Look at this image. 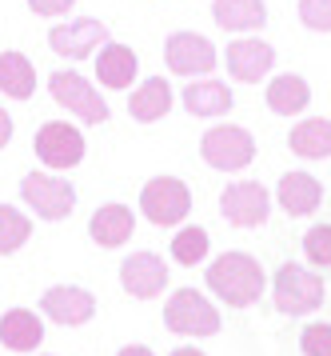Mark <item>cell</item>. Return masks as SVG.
Returning a JSON list of instances; mask_svg holds the SVG:
<instances>
[{"mask_svg":"<svg viewBox=\"0 0 331 356\" xmlns=\"http://www.w3.org/2000/svg\"><path fill=\"white\" fill-rule=\"evenodd\" d=\"M303 257L316 268H331V225H316L303 232Z\"/></svg>","mask_w":331,"mask_h":356,"instance_id":"cell-27","label":"cell"},{"mask_svg":"<svg viewBox=\"0 0 331 356\" xmlns=\"http://www.w3.org/2000/svg\"><path fill=\"white\" fill-rule=\"evenodd\" d=\"M116 356H156V353H152L148 344H124V348H120Z\"/></svg>","mask_w":331,"mask_h":356,"instance_id":"cell-32","label":"cell"},{"mask_svg":"<svg viewBox=\"0 0 331 356\" xmlns=\"http://www.w3.org/2000/svg\"><path fill=\"white\" fill-rule=\"evenodd\" d=\"M180 100H184V108L192 116H223V113H232V104H236L232 88L223 81H192Z\"/></svg>","mask_w":331,"mask_h":356,"instance_id":"cell-23","label":"cell"},{"mask_svg":"<svg viewBox=\"0 0 331 356\" xmlns=\"http://www.w3.org/2000/svg\"><path fill=\"white\" fill-rule=\"evenodd\" d=\"M164 328L176 337H216L220 332V308L196 289H176L164 300Z\"/></svg>","mask_w":331,"mask_h":356,"instance_id":"cell-2","label":"cell"},{"mask_svg":"<svg viewBox=\"0 0 331 356\" xmlns=\"http://www.w3.org/2000/svg\"><path fill=\"white\" fill-rule=\"evenodd\" d=\"M132 232H136V212L128 209V204H100L92 212V220H88V236L92 244L100 248H124L132 241Z\"/></svg>","mask_w":331,"mask_h":356,"instance_id":"cell-17","label":"cell"},{"mask_svg":"<svg viewBox=\"0 0 331 356\" xmlns=\"http://www.w3.org/2000/svg\"><path fill=\"white\" fill-rule=\"evenodd\" d=\"M140 212L156 228H176L192 212V188L180 177H152L140 188Z\"/></svg>","mask_w":331,"mask_h":356,"instance_id":"cell-7","label":"cell"},{"mask_svg":"<svg viewBox=\"0 0 331 356\" xmlns=\"http://www.w3.org/2000/svg\"><path fill=\"white\" fill-rule=\"evenodd\" d=\"M323 296H328L323 276L303 268V264H280V273L271 280V300H275V308L284 316H307V312H316V308H323Z\"/></svg>","mask_w":331,"mask_h":356,"instance_id":"cell-3","label":"cell"},{"mask_svg":"<svg viewBox=\"0 0 331 356\" xmlns=\"http://www.w3.org/2000/svg\"><path fill=\"white\" fill-rule=\"evenodd\" d=\"M8 140H12V116L0 108V148L8 145Z\"/></svg>","mask_w":331,"mask_h":356,"instance_id":"cell-31","label":"cell"},{"mask_svg":"<svg viewBox=\"0 0 331 356\" xmlns=\"http://www.w3.org/2000/svg\"><path fill=\"white\" fill-rule=\"evenodd\" d=\"M207 248H212V236L200 225H184L172 236V260L184 264V268H196L200 260H207Z\"/></svg>","mask_w":331,"mask_h":356,"instance_id":"cell-26","label":"cell"},{"mask_svg":"<svg viewBox=\"0 0 331 356\" xmlns=\"http://www.w3.org/2000/svg\"><path fill=\"white\" fill-rule=\"evenodd\" d=\"M172 84L164 81V76H148L132 88V97H128V116L136 120V124H156L164 116L172 113Z\"/></svg>","mask_w":331,"mask_h":356,"instance_id":"cell-18","label":"cell"},{"mask_svg":"<svg viewBox=\"0 0 331 356\" xmlns=\"http://www.w3.org/2000/svg\"><path fill=\"white\" fill-rule=\"evenodd\" d=\"M120 284L136 300H156L160 292L168 289V260L160 252H148V248L132 252V257L120 260Z\"/></svg>","mask_w":331,"mask_h":356,"instance_id":"cell-12","label":"cell"},{"mask_svg":"<svg viewBox=\"0 0 331 356\" xmlns=\"http://www.w3.org/2000/svg\"><path fill=\"white\" fill-rule=\"evenodd\" d=\"M40 312L60 328H80L96 316V296L80 284H52L40 296Z\"/></svg>","mask_w":331,"mask_h":356,"instance_id":"cell-14","label":"cell"},{"mask_svg":"<svg viewBox=\"0 0 331 356\" xmlns=\"http://www.w3.org/2000/svg\"><path fill=\"white\" fill-rule=\"evenodd\" d=\"M32 241V216L16 204H0V257H12Z\"/></svg>","mask_w":331,"mask_h":356,"instance_id":"cell-25","label":"cell"},{"mask_svg":"<svg viewBox=\"0 0 331 356\" xmlns=\"http://www.w3.org/2000/svg\"><path fill=\"white\" fill-rule=\"evenodd\" d=\"M20 200H24L40 220H68L72 209H76V188H72V180H64L60 172L36 168V172H24V180H20Z\"/></svg>","mask_w":331,"mask_h":356,"instance_id":"cell-5","label":"cell"},{"mask_svg":"<svg viewBox=\"0 0 331 356\" xmlns=\"http://www.w3.org/2000/svg\"><path fill=\"white\" fill-rule=\"evenodd\" d=\"M32 148H36V156L40 164H48V172H68V168H76L84 161V132L76 124H68V120H44L36 136H32Z\"/></svg>","mask_w":331,"mask_h":356,"instance_id":"cell-8","label":"cell"},{"mask_svg":"<svg viewBox=\"0 0 331 356\" xmlns=\"http://www.w3.org/2000/svg\"><path fill=\"white\" fill-rule=\"evenodd\" d=\"M108 40V24L96 17H76L68 20V24H56L52 33H48V49L64 56V60H84V56H92L100 44Z\"/></svg>","mask_w":331,"mask_h":356,"instance_id":"cell-13","label":"cell"},{"mask_svg":"<svg viewBox=\"0 0 331 356\" xmlns=\"http://www.w3.org/2000/svg\"><path fill=\"white\" fill-rule=\"evenodd\" d=\"M287 148L300 161H323V156H331V120H323V116L300 120L296 129L287 132Z\"/></svg>","mask_w":331,"mask_h":356,"instance_id":"cell-22","label":"cell"},{"mask_svg":"<svg viewBox=\"0 0 331 356\" xmlns=\"http://www.w3.org/2000/svg\"><path fill=\"white\" fill-rule=\"evenodd\" d=\"M0 92L8 100H28L36 92V65L24 52H0Z\"/></svg>","mask_w":331,"mask_h":356,"instance_id":"cell-24","label":"cell"},{"mask_svg":"<svg viewBox=\"0 0 331 356\" xmlns=\"http://www.w3.org/2000/svg\"><path fill=\"white\" fill-rule=\"evenodd\" d=\"M72 4H76V0H28V8L36 17H64Z\"/></svg>","mask_w":331,"mask_h":356,"instance_id":"cell-30","label":"cell"},{"mask_svg":"<svg viewBox=\"0 0 331 356\" xmlns=\"http://www.w3.org/2000/svg\"><path fill=\"white\" fill-rule=\"evenodd\" d=\"M136 72H140V56L128 49V44H120V40H104V44L96 49V81L104 84V88L124 92V88H132Z\"/></svg>","mask_w":331,"mask_h":356,"instance_id":"cell-15","label":"cell"},{"mask_svg":"<svg viewBox=\"0 0 331 356\" xmlns=\"http://www.w3.org/2000/svg\"><path fill=\"white\" fill-rule=\"evenodd\" d=\"M212 17L223 33H260L268 24L264 0H212Z\"/></svg>","mask_w":331,"mask_h":356,"instance_id":"cell-20","label":"cell"},{"mask_svg":"<svg viewBox=\"0 0 331 356\" xmlns=\"http://www.w3.org/2000/svg\"><path fill=\"white\" fill-rule=\"evenodd\" d=\"M48 97L84 124H104L108 120V100L100 97V88L92 81H84L76 68H56L48 76Z\"/></svg>","mask_w":331,"mask_h":356,"instance_id":"cell-4","label":"cell"},{"mask_svg":"<svg viewBox=\"0 0 331 356\" xmlns=\"http://www.w3.org/2000/svg\"><path fill=\"white\" fill-rule=\"evenodd\" d=\"M275 200H280V209H284L287 216H312V212L323 204V184H319V177L296 168V172H284V177H280Z\"/></svg>","mask_w":331,"mask_h":356,"instance_id":"cell-16","label":"cell"},{"mask_svg":"<svg viewBox=\"0 0 331 356\" xmlns=\"http://www.w3.org/2000/svg\"><path fill=\"white\" fill-rule=\"evenodd\" d=\"M168 356H207V353H200L196 344H180V348H176V353H168Z\"/></svg>","mask_w":331,"mask_h":356,"instance_id":"cell-33","label":"cell"},{"mask_svg":"<svg viewBox=\"0 0 331 356\" xmlns=\"http://www.w3.org/2000/svg\"><path fill=\"white\" fill-rule=\"evenodd\" d=\"M264 100H268V108L275 116H300L312 104V84L303 81V76H296V72H280V76L268 81Z\"/></svg>","mask_w":331,"mask_h":356,"instance_id":"cell-21","label":"cell"},{"mask_svg":"<svg viewBox=\"0 0 331 356\" xmlns=\"http://www.w3.org/2000/svg\"><path fill=\"white\" fill-rule=\"evenodd\" d=\"M300 353H303V356H331V324H328V321L303 324V332H300Z\"/></svg>","mask_w":331,"mask_h":356,"instance_id":"cell-28","label":"cell"},{"mask_svg":"<svg viewBox=\"0 0 331 356\" xmlns=\"http://www.w3.org/2000/svg\"><path fill=\"white\" fill-rule=\"evenodd\" d=\"M0 344L8 353H36L44 344V324L32 308H8L0 316Z\"/></svg>","mask_w":331,"mask_h":356,"instance_id":"cell-19","label":"cell"},{"mask_svg":"<svg viewBox=\"0 0 331 356\" xmlns=\"http://www.w3.org/2000/svg\"><path fill=\"white\" fill-rule=\"evenodd\" d=\"M204 280L228 308H252L264 296V289H268L264 264L252 252H239V248H232V252H223V257L212 260Z\"/></svg>","mask_w":331,"mask_h":356,"instance_id":"cell-1","label":"cell"},{"mask_svg":"<svg viewBox=\"0 0 331 356\" xmlns=\"http://www.w3.org/2000/svg\"><path fill=\"white\" fill-rule=\"evenodd\" d=\"M300 24L312 33H331V0H300Z\"/></svg>","mask_w":331,"mask_h":356,"instance_id":"cell-29","label":"cell"},{"mask_svg":"<svg viewBox=\"0 0 331 356\" xmlns=\"http://www.w3.org/2000/svg\"><path fill=\"white\" fill-rule=\"evenodd\" d=\"M216 60H220L216 44L200 33H188L184 29V33H172L164 40V65L176 76H207L216 68Z\"/></svg>","mask_w":331,"mask_h":356,"instance_id":"cell-10","label":"cell"},{"mask_svg":"<svg viewBox=\"0 0 331 356\" xmlns=\"http://www.w3.org/2000/svg\"><path fill=\"white\" fill-rule=\"evenodd\" d=\"M223 60H228V76L236 84H260L268 81L271 68H275V49L260 36H239V40L228 44Z\"/></svg>","mask_w":331,"mask_h":356,"instance_id":"cell-11","label":"cell"},{"mask_svg":"<svg viewBox=\"0 0 331 356\" xmlns=\"http://www.w3.org/2000/svg\"><path fill=\"white\" fill-rule=\"evenodd\" d=\"M200 156H204L207 168L244 172L255 161V136L244 124H216L200 136Z\"/></svg>","mask_w":331,"mask_h":356,"instance_id":"cell-6","label":"cell"},{"mask_svg":"<svg viewBox=\"0 0 331 356\" xmlns=\"http://www.w3.org/2000/svg\"><path fill=\"white\" fill-rule=\"evenodd\" d=\"M268 212H271V193L260 180H236L220 193V216L232 228L268 225Z\"/></svg>","mask_w":331,"mask_h":356,"instance_id":"cell-9","label":"cell"}]
</instances>
